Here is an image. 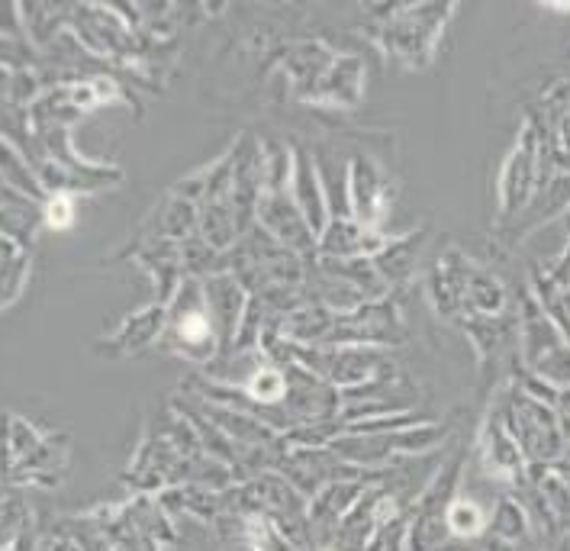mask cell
<instances>
[{"instance_id":"6da1fadb","label":"cell","mask_w":570,"mask_h":551,"mask_svg":"<svg viewBox=\"0 0 570 551\" xmlns=\"http://www.w3.org/2000/svg\"><path fill=\"white\" fill-rule=\"evenodd\" d=\"M449 522L458 535H474V532L483 525L478 506H471V503H458V506H451Z\"/></svg>"},{"instance_id":"7a4b0ae2","label":"cell","mask_w":570,"mask_h":551,"mask_svg":"<svg viewBox=\"0 0 570 551\" xmlns=\"http://www.w3.org/2000/svg\"><path fill=\"white\" fill-rule=\"evenodd\" d=\"M65 210H68V204H65V200L52 204V219H56V223H59V219H65Z\"/></svg>"}]
</instances>
